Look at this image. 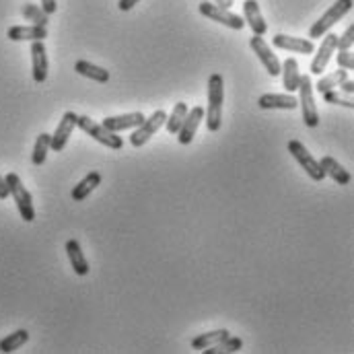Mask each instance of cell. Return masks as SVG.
<instances>
[{
  "instance_id": "cell-1",
  "label": "cell",
  "mask_w": 354,
  "mask_h": 354,
  "mask_svg": "<svg viewBox=\"0 0 354 354\" xmlns=\"http://www.w3.org/2000/svg\"><path fill=\"white\" fill-rule=\"evenodd\" d=\"M223 103H225V81L218 73L208 79V107H206V128L218 132L223 124Z\"/></svg>"
},
{
  "instance_id": "cell-2",
  "label": "cell",
  "mask_w": 354,
  "mask_h": 354,
  "mask_svg": "<svg viewBox=\"0 0 354 354\" xmlns=\"http://www.w3.org/2000/svg\"><path fill=\"white\" fill-rule=\"evenodd\" d=\"M4 179H6L8 192H10V196H12V200L17 204V210H19L21 218L25 223H33L35 221V208H33V198H31L29 189L23 185L21 177L17 174H8Z\"/></svg>"
},
{
  "instance_id": "cell-3",
  "label": "cell",
  "mask_w": 354,
  "mask_h": 354,
  "mask_svg": "<svg viewBox=\"0 0 354 354\" xmlns=\"http://www.w3.org/2000/svg\"><path fill=\"white\" fill-rule=\"evenodd\" d=\"M353 10V0H336L322 17H319V21H315L313 25H311V29H309V37L311 39H319V37H324L344 15H348Z\"/></svg>"
},
{
  "instance_id": "cell-4",
  "label": "cell",
  "mask_w": 354,
  "mask_h": 354,
  "mask_svg": "<svg viewBox=\"0 0 354 354\" xmlns=\"http://www.w3.org/2000/svg\"><path fill=\"white\" fill-rule=\"evenodd\" d=\"M299 107L303 113V124L307 128H317L319 126V111L313 99V83L309 75H301L299 79Z\"/></svg>"
},
{
  "instance_id": "cell-5",
  "label": "cell",
  "mask_w": 354,
  "mask_h": 354,
  "mask_svg": "<svg viewBox=\"0 0 354 354\" xmlns=\"http://www.w3.org/2000/svg\"><path fill=\"white\" fill-rule=\"evenodd\" d=\"M77 126H79L85 134H88L93 140H97V142L105 145V147H107V149H111V151H122V147H124L122 136H118L115 132H109L105 126H101V124L93 122L88 115H79V118H77Z\"/></svg>"
},
{
  "instance_id": "cell-6",
  "label": "cell",
  "mask_w": 354,
  "mask_h": 354,
  "mask_svg": "<svg viewBox=\"0 0 354 354\" xmlns=\"http://www.w3.org/2000/svg\"><path fill=\"white\" fill-rule=\"evenodd\" d=\"M165 120H167V113H165L163 109H157L151 118H145V122H142L140 126H136V130L132 132L130 145H132L134 149L145 147V145L161 130V126L165 124Z\"/></svg>"
},
{
  "instance_id": "cell-7",
  "label": "cell",
  "mask_w": 354,
  "mask_h": 354,
  "mask_svg": "<svg viewBox=\"0 0 354 354\" xmlns=\"http://www.w3.org/2000/svg\"><path fill=\"white\" fill-rule=\"evenodd\" d=\"M288 153L297 159V163L305 169V174L311 177L313 181H324L326 179V174L319 165V161L307 151V147L299 140H290L288 142Z\"/></svg>"
},
{
  "instance_id": "cell-8",
  "label": "cell",
  "mask_w": 354,
  "mask_h": 354,
  "mask_svg": "<svg viewBox=\"0 0 354 354\" xmlns=\"http://www.w3.org/2000/svg\"><path fill=\"white\" fill-rule=\"evenodd\" d=\"M198 10H200V15L208 17L210 21H216V23L225 25L229 29L241 31L245 27V21L239 15L231 12V8H223V6H218L214 2H202V4H198Z\"/></svg>"
},
{
  "instance_id": "cell-9",
  "label": "cell",
  "mask_w": 354,
  "mask_h": 354,
  "mask_svg": "<svg viewBox=\"0 0 354 354\" xmlns=\"http://www.w3.org/2000/svg\"><path fill=\"white\" fill-rule=\"evenodd\" d=\"M336 50H338V35L328 31V33L324 35V41L319 44L317 54H315L313 60H311V68H309V71H311L313 77L324 75V71H326L328 62L332 60V54H336Z\"/></svg>"
},
{
  "instance_id": "cell-10",
  "label": "cell",
  "mask_w": 354,
  "mask_h": 354,
  "mask_svg": "<svg viewBox=\"0 0 354 354\" xmlns=\"http://www.w3.org/2000/svg\"><path fill=\"white\" fill-rule=\"evenodd\" d=\"M77 118H79V115H77L75 111H66V113L62 115L60 124L56 126V132L50 134V149H52L54 153H60V151L66 149L68 138L73 136V130L77 128Z\"/></svg>"
},
{
  "instance_id": "cell-11",
  "label": "cell",
  "mask_w": 354,
  "mask_h": 354,
  "mask_svg": "<svg viewBox=\"0 0 354 354\" xmlns=\"http://www.w3.org/2000/svg\"><path fill=\"white\" fill-rule=\"evenodd\" d=\"M202 120H204V107H202V105H196V107L187 109L185 120H183L179 132L176 134L179 145H189V142L194 140V136H196V132H198Z\"/></svg>"
},
{
  "instance_id": "cell-12",
  "label": "cell",
  "mask_w": 354,
  "mask_h": 354,
  "mask_svg": "<svg viewBox=\"0 0 354 354\" xmlns=\"http://www.w3.org/2000/svg\"><path fill=\"white\" fill-rule=\"evenodd\" d=\"M250 46H252L254 54H258V58H260V62L264 64L268 75H270V77H278V75H280V62H278L276 54L270 50V46L264 41V37H262V35H254V37L250 39Z\"/></svg>"
},
{
  "instance_id": "cell-13",
  "label": "cell",
  "mask_w": 354,
  "mask_h": 354,
  "mask_svg": "<svg viewBox=\"0 0 354 354\" xmlns=\"http://www.w3.org/2000/svg\"><path fill=\"white\" fill-rule=\"evenodd\" d=\"M272 46L278 48V50L295 52V54H313V52H315V46H313L311 39L292 37V35H284V33H276V35L272 37Z\"/></svg>"
},
{
  "instance_id": "cell-14",
  "label": "cell",
  "mask_w": 354,
  "mask_h": 354,
  "mask_svg": "<svg viewBox=\"0 0 354 354\" xmlns=\"http://www.w3.org/2000/svg\"><path fill=\"white\" fill-rule=\"evenodd\" d=\"M31 73L35 83H46L48 79V56L44 41H31Z\"/></svg>"
},
{
  "instance_id": "cell-15",
  "label": "cell",
  "mask_w": 354,
  "mask_h": 354,
  "mask_svg": "<svg viewBox=\"0 0 354 354\" xmlns=\"http://www.w3.org/2000/svg\"><path fill=\"white\" fill-rule=\"evenodd\" d=\"M142 122H145V115L140 111H134V113H124V115H109L103 120L101 126H105L109 132L120 134L124 130H132V128L140 126Z\"/></svg>"
},
{
  "instance_id": "cell-16",
  "label": "cell",
  "mask_w": 354,
  "mask_h": 354,
  "mask_svg": "<svg viewBox=\"0 0 354 354\" xmlns=\"http://www.w3.org/2000/svg\"><path fill=\"white\" fill-rule=\"evenodd\" d=\"M6 37L10 41H44L48 37V29L39 25H15L8 29Z\"/></svg>"
},
{
  "instance_id": "cell-17",
  "label": "cell",
  "mask_w": 354,
  "mask_h": 354,
  "mask_svg": "<svg viewBox=\"0 0 354 354\" xmlns=\"http://www.w3.org/2000/svg\"><path fill=\"white\" fill-rule=\"evenodd\" d=\"M243 21H245V25L252 27L254 35H266L268 23H266L264 17H262V10H260L258 0H245L243 2Z\"/></svg>"
},
{
  "instance_id": "cell-18",
  "label": "cell",
  "mask_w": 354,
  "mask_h": 354,
  "mask_svg": "<svg viewBox=\"0 0 354 354\" xmlns=\"http://www.w3.org/2000/svg\"><path fill=\"white\" fill-rule=\"evenodd\" d=\"M260 109H297L299 107V99L286 93H266L258 99Z\"/></svg>"
},
{
  "instance_id": "cell-19",
  "label": "cell",
  "mask_w": 354,
  "mask_h": 354,
  "mask_svg": "<svg viewBox=\"0 0 354 354\" xmlns=\"http://www.w3.org/2000/svg\"><path fill=\"white\" fill-rule=\"evenodd\" d=\"M66 256H68V260H71L73 270H75L79 276H87L91 268H88L87 258H85V252L81 250V243H79L77 239H68V241H66Z\"/></svg>"
},
{
  "instance_id": "cell-20",
  "label": "cell",
  "mask_w": 354,
  "mask_h": 354,
  "mask_svg": "<svg viewBox=\"0 0 354 354\" xmlns=\"http://www.w3.org/2000/svg\"><path fill=\"white\" fill-rule=\"evenodd\" d=\"M319 165H322V169H324V174L326 176H330L338 185H348L351 181H353V176H351V171L348 169H344L334 157H324L322 161H319Z\"/></svg>"
},
{
  "instance_id": "cell-21",
  "label": "cell",
  "mask_w": 354,
  "mask_h": 354,
  "mask_svg": "<svg viewBox=\"0 0 354 354\" xmlns=\"http://www.w3.org/2000/svg\"><path fill=\"white\" fill-rule=\"evenodd\" d=\"M280 75H282V87L286 88L288 93H295L299 88L301 73H299V62L295 58H286L280 64Z\"/></svg>"
},
{
  "instance_id": "cell-22",
  "label": "cell",
  "mask_w": 354,
  "mask_h": 354,
  "mask_svg": "<svg viewBox=\"0 0 354 354\" xmlns=\"http://www.w3.org/2000/svg\"><path fill=\"white\" fill-rule=\"evenodd\" d=\"M97 185H101V174H99V171H91L87 177H83V179L73 187V200H75V202L87 200L88 194H91Z\"/></svg>"
},
{
  "instance_id": "cell-23",
  "label": "cell",
  "mask_w": 354,
  "mask_h": 354,
  "mask_svg": "<svg viewBox=\"0 0 354 354\" xmlns=\"http://www.w3.org/2000/svg\"><path fill=\"white\" fill-rule=\"evenodd\" d=\"M75 71H77L81 77L91 79V81H95V83H107V81H109V71H105V68H101V66H97V64H91L87 60H79V62L75 64Z\"/></svg>"
},
{
  "instance_id": "cell-24",
  "label": "cell",
  "mask_w": 354,
  "mask_h": 354,
  "mask_svg": "<svg viewBox=\"0 0 354 354\" xmlns=\"http://www.w3.org/2000/svg\"><path fill=\"white\" fill-rule=\"evenodd\" d=\"M227 336H231L229 330H212V332L200 334V336H196V338L192 340V348H194V351H206L208 346H212V344L225 340Z\"/></svg>"
},
{
  "instance_id": "cell-25",
  "label": "cell",
  "mask_w": 354,
  "mask_h": 354,
  "mask_svg": "<svg viewBox=\"0 0 354 354\" xmlns=\"http://www.w3.org/2000/svg\"><path fill=\"white\" fill-rule=\"evenodd\" d=\"M346 79H348V71H344V68L334 71V73L326 75L324 79H319L317 85H313V91H317L319 95H324V93H328V91L338 88V85H340L342 81H346Z\"/></svg>"
},
{
  "instance_id": "cell-26",
  "label": "cell",
  "mask_w": 354,
  "mask_h": 354,
  "mask_svg": "<svg viewBox=\"0 0 354 354\" xmlns=\"http://www.w3.org/2000/svg\"><path fill=\"white\" fill-rule=\"evenodd\" d=\"M243 348V340L241 338H235V336H227L225 340L208 346L206 351H202L204 354H231V353H239Z\"/></svg>"
},
{
  "instance_id": "cell-27",
  "label": "cell",
  "mask_w": 354,
  "mask_h": 354,
  "mask_svg": "<svg viewBox=\"0 0 354 354\" xmlns=\"http://www.w3.org/2000/svg\"><path fill=\"white\" fill-rule=\"evenodd\" d=\"M27 340H29V332H27V330H17V332H12V334H8L6 338L0 340V353H15V351H19Z\"/></svg>"
},
{
  "instance_id": "cell-28",
  "label": "cell",
  "mask_w": 354,
  "mask_h": 354,
  "mask_svg": "<svg viewBox=\"0 0 354 354\" xmlns=\"http://www.w3.org/2000/svg\"><path fill=\"white\" fill-rule=\"evenodd\" d=\"M185 113H187V103H181V101H179V103H176L171 115H167L165 128H167V132H169L171 136H176L177 132H179V128H181V124H183V120H185Z\"/></svg>"
},
{
  "instance_id": "cell-29",
  "label": "cell",
  "mask_w": 354,
  "mask_h": 354,
  "mask_svg": "<svg viewBox=\"0 0 354 354\" xmlns=\"http://www.w3.org/2000/svg\"><path fill=\"white\" fill-rule=\"evenodd\" d=\"M48 151H50V134L41 132L35 140V147H33V155H31V161L35 167L44 165L46 163V157H48Z\"/></svg>"
},
{
  "instance_id": "cell-30",
  "label": "cell",
  "mask_w": 354,
  "mask_h": 354,
  "mask_svg": "<svg viewBox=\"0 0 354 354\" xmlns=\"http://www.w3.org/2000/svg\"><path fill=\"white\" fill-rule=\"evenodd\" d=\"M23 17L31 21V25H39V27H46L50 21V15L37 4H23Z\"/></svg>"
},
{
  "instance_id": "cell-31",
  "label": "cell",
  "mask_w": 354,
  "mask_h": 354,
  "mask_svg": "<svg viewBox=\"0 0 354 354\" xmlns=\"http://www.w3.org/2000/svg\"><path fill=\"white\" fill-rule=\"evenodd\" d=\"M322 97H324V101H326V103H332V105H342V107H348V109H353L354 107V101L351 99V95L338 93L336 88H334V91L324 93Z\"/></svg>"
},
{
  "instance_id": "cell-32",
  "label": "cell",
  "mask_w": 354,
  "mask_h": 354,
  "mask_svg": "<svg viewBox=\"0 0 354 354\" xmlns=\"http://www.w3.org/2000/svg\"><path fill=\"white\" fill-rule=\"evenodd\" d=\"M336 62H338V66L344 68V71H354V54L351 50H338Z\"/></svg>"
},
{
  "instance_id": "cell-33",
  "label": "cell",
  "mask_w": 354,
  "mask_h": 354,
  "mask_svg": "<svg viewBox=\"0 0 354 354\" xmlns=\"http://www.w3.org/2000/svg\"><path fill=\"white\" fill-rule=\"evenodd\" d=\"M354 44V25H351L346 31H344V35H340L338 37V50H351Z\"/></svg>"
},
{
  "instance_id": "cell-34",
  "label": "cell",
  "mask_w": 354,
  "mask_h": 354,
  "mask_svg": "<svg viewBox=\"0 0 354 354\" xmlns=\"http://www.w3.org/2000/svg\"><path fill=\"white\" fill-rule=\"evenodd\" d=\"M41 8H44L48 15H54L56 8H58V4H56V0H41Z\"/></svg>"
},
{
  "instance_id": "cell-35",
  "label": "cell",
  "mask_w": 354,
  "mask_h": 354,
  "mask_svg": "<svg viewBox=\"0 0 354 354\" xmlns=\"http://www.w3.org/2000/svg\"><path fill=\"white\" fill-rule=\"evenodd\" d=\"M138 2H140V0H120V2H118V8L126 12V10H130V8H134Z\"/></svg>"
},
{
  "instance_id": "cell-36",
  "label": "cell",
  "mask_w": 354,
  "mask_h": 354,
  "mask_svg": "<svg viewBox=\"0 0 354 354\" xmlns=\"http://www.w3.org/2000/svg\"><path fill=\"white\" fill-rule=\"evenodd\" d=\"M338 87H340V91H342L344 95H353V93H354V81L346 79V81H342V83H340Z\"/></svg>"
},
{
  "instance_id": "cell-37",
  "label": "cell",
  "mask_w": 354,
  "mask_h": 354,
  "mask_svg": "<svg viewBox=\"0 0 354 354\" xmlns=\"http://www.w3.org/2000/svg\"><path fill=\"white\" fill-rule=\"evenodd\" d=\"M10 196V192H8V185H6V179L0 176V200H6Z\"/></svg>"
},
{
  "instance_id": "cell-38",
  "label": "cell",
  "mask_w": 354,
  "mask_h": 354,
  "mask_svg": "<svg viewBox=\"0 0 354 354\" xmlns=\"http://www.w3.org/2000/svg\"><path fill=\"white\" fill-rule=\"evenodd\" d=\"M214 4L223 6V8H231L235 4V0H214Z\"/></svg>"
}]
</instances>
